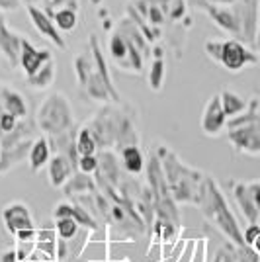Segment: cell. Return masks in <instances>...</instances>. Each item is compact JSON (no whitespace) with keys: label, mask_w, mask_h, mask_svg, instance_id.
Returning a JSON list of instances; mask_svg holds the SVG:
<instances>
[{"label":"cell","mask_w":260,"mask_h":262,"mask_svg":"<svg viewBox=\"0 0 260 262\" xmlns=\"http://www.w3.org/2000/svg\"><path fill=\"white\" fill-rule=\"evenodd\" d=\"M198 206L202 208V213H204L235 247L247 245L245 239H243V231L239 227L237 217L233 215V211L229 208L227 200L221 194V190L217 188V184L213 182V178H209V176H206V178L202 180Z\"/></svg>","instance_id":"1"},{"label":"cell","mask_w":260,"mask_h":262,"mask_svg":"<svg viewBox=\"0 0 260 262\" xmlns=\"http://www.w3.org/2000/svg\"><path fill=\"white\" fill-rule=\"evenodd\" d=\"M164 153H166V157L161 163H163L164 178H166L168 190L172 192V198L176 202L198 204L204 176L192 170V168L184 166L172 153H168V151H164Z\"/></svg>","instance_id":"2"},{"label":"cell","mask_w":260,"mask_h":262,"mask_svg":"<svg viewBox=\"0 0 260 262\" xmlns=\"http://www.w3.org/2000/svg\"><path fill=\"white\" fill-rule=\"evenodd\" d=\"M229 141L239 153L260 155V114L250 110L229 121Z\"/></svg>","instance_id":"3"},{"label":"cell","mask_w":260,"mask_h":262,"mask_svg":"<svg viewBox=\"0 0 260 262\" xmlns=\"http://www.w3.org/2000/svg\"><path fill=\"white\" fill-rule=\"evenodd\" d=\"M37 123L41 129L51 133V135H59V133H65L71 129L73 114H71V106H69L65 96L53 94L45 100L37 112Z\"/></svg>","instance_id":"4"},{"label":"cell","mask_w":260,"mask_h":262,"mask_svg":"<svg viewBox=\"0 0 260 262\" xmlns=\"http://www.w3.org/2000/svg\"><path fill=\"white\" fill-rule=\"evenodd\" d=\"M217 61L225 67L227 71L237 73V71L245 69V67L250 65V63H254V61H256V55L250 53L243 43L231 39V41H223V43H221V51H219Z\"/></svg>","instance_id":"5"},{"label":"cell","mask_w":260,"mask_h":262,"mask_svg":"<svg viewBox=\"0 0 260 262\" xmlns=\"http://www.w3.org/2000/svg\"><path fill=\"white\" fill-rule=\"evenodd\" d=\"M2 219H4V225L8 233H12L14 237L20 233V231L35 229V221L32 217V211L30 208L22 204V202H14L8 204L6 208L2 209Z\"/></svg>","instance_id":"6"},{"label":"cell","mask_w":260,"mask_h":262,"mask_svg":"<svg viewBox=\"0 0 260 262\" xmlns=\"http://www.w3.org/2000/svg\"><path fill=\"white\" fill-rule=\"evenodd\" d=\"M227 125V116L223 112L221 106V98L213 96V98L207 102L206 110H204V116H202V129L209 137H217L221 131L225 129Z\"/></svg>","instance_id":"7"},{"label":"cell","mask_w":260,"mask_h":262,"mask_svg":"<svg viewBox=\"0 0 260 262\" xmlns=\"http://www.w3.org/2000/svg\"><path fill=\"white\" fill-rule=\"evenodd\" d=\"M47 174H49V184L53 188H63V186L73 178V163L67 155H53L47 164Z\"/></svg>","instance_id":"8"},{"label":"cell","mask_w":260,"mask_h":262,"mask_svg":"<svg viewBox=\"0 0 260 262\" xmlns=\"http://www.w3.org/2000/svg\"><path fill=\"white\" fill-rule=\"evenodd\" d=\"M233 198H235V202H237L239 209H241V213L245 215V219H247L249 223H258L260 211L256 209L254 202H252L249 186L245 184V182H235V184H233Z\"/></svg>","instance_id":"9"},{"label":"cell","mask_w":260,"mask_h":262,"mask_svg":"<svg viewBox=\"0 0 260 262\" xmlns=\"http://www.w3.org/2000/svg\"><path fill=\"white\" fill-rule=\"evenodd\" d=\"M51 159V145L45 137H37L30 147V155H28V161H30V170L32 172H39L41 168H45L49 164Z\"/></svg>","instance_id":"10"},{"label":"cell","mask_w":260,"mask_h":262,"mask_svg":"<svg viewBox=\"0 0 260 262\" xmlns=\"http://www.w3.org/2000/svg\"><path fill=\"white\" fill-rule=\"evenodd\" d=\"M121 164L129 174H139L145 168V159H143L141 149L137 145H125L121 151Z\"/></svg>","instance_id":"11"},{"label":"cell","mask_w":260,"mask_h":262,"mask_svg":"<svg viewBox=\"0 0 260 262\" xmlns=\"http://www.w3.org/2000/svg\"><path fill=\"white\" fill-rule=\"evenodd\" d=\"M219 98H221V106H223V112H225L227 118H237L241 114H245L249 108L247 100L235 94V92H231V90H223L219 94Z\"/></svg>","instance_id":"12"},{"label":"cell","mask_w":260,"mask_h":262,"mask_svg":"<svg viewBox=\"0 0 260 262\" xmlns=\"http://www.w3.org/2000/svg\"><path fill=\"white\" fill-rule=\"evenodd\" d=\"M96 137H94V133L92 129H80L78 133V137H76L75 141V149L78 151V155L82 157V155H96Z\"/></svg>","instance_id":"13"},{"label":"cell","mask_w":260,"mask_h":262,"mask_svg":"<svg viewBox=\"0 0 260 262\" xmlns=\"http://www.w3.org/2000/svg\"><path fill=\"white\" fill-rule=\"evenodd\" d=\"M78 223H76L75 217H61V219H55V229H57V235L59 239H65L71 241L76 237L78 233Z\"/></svg>","instance_id":"14"},{"label":"cell","mask_w":260,"mask_h":262,"mask_svg":"<svg viewBox=\"0 0 260 262\" xmlns=\"http://www.w3.org/2000/svg\"><path fill=\"white\" fill-rule=\"evenodd\" d=\"M4 108H6V112L14 114L16 118H24L26 116V104H24L22 96L18 92L4 90Z\"/></svg>","instance_id":"15"},{"label":"cell","mask_w":260,"mask_h":262,"mask_svg":"<svg viewBox=\"0 0 260 262\" xmlns=\"http://www.w3.org/2000/svg\"><path fill=\"white\" fill-rule=\"evenodd\" d=\"M63 188H65L67 196H75V190H76V192H82V190H92V182L88 180L86 174H76V176H73V178H71V180H69Z\"/></svg>","instance_id":"16"},{"label":"cell","mask_w":260,"mask_h":262,"mask_svg":"<svg viewBox=\"0 0 260 262\" xmlns=\"http://www.w3.org/2000/svg\"><path fill=\"white\" fill-rule=\"evenodd\" d=\"M73 217L76 219L78 225H82V227H86V229H92V231L98 229L96 221L92 219V215H90L82 206H73Z\"/></svg>","instance_id":"17"},{"label":"cell","mask_w":260,"mask_h":262,"mask_svg":"<svg viewBox=\"0 0 260 262\" xmlns=\"http://www.w3.org/2000/svg\"><path fill=\"white\" fill-rule=\"evenodd\" d=\"M76 164H78V170H80L82 174H92V172H96L98 170L100 161H98L96 155H82Z\"/></svg>","instance_id":"18"},{"label":"cell","mask_w":260,"mask_h":262,"mask_svg":"<svg viewBox=\"0 0 260 262\" xmlns=\"http://www.w3.org/2000/svg\"><path fill=\"white\" fill-rule=\"evenodd\" d=\"M51 80H53V65L47 67V71H41V75H39V77L32 75V77L28 78V82H30L32 86H35V88L49 86V84H51Z\"/></svg>","instance_id":"19"},{"label":"cell","mask_w":260,"mask_h":262,"mask_svg":"<svg viewBox=\"0 0 260 262\" xmlns=\"http://www.w3.org/2000/svg\"><path fill=\"white\" fill-rule=\"evenodd\" d=\"M258 252L254 251L250 245H243L237 247V254H235V260L237 262H256L258 260Z\"/></svg>","instance_id":"20"},{"label":"cell","mask_w":260,"mask_h":262,"mask_svg":"<svg viewBox=\"0 0 260 262\" xmlns=\"http://www.w3.org/2000/svg\"><path fill=\"white\" fill-rule=\"evenodd\" d=\"M163 77H164L163 63L157 61L151 69V75H149V84H151L153 90H161V86H163Z\"/></svg>","instance_id":"21"},{"label":"cell","mask_w":260,"mask_h":262,"mask_svg":"<svg viewBox=\"0 0 260 262\" xmlns=\"http://www.w3.org/2000/svg\"><path fill=\"white\" fill-rule=\"evenodd\" d=\"M57 24H59L63 30H73V28H75V24H76L75 14H73V12H69V10L59 12V14H57Z\"/></svg>","instance_id":"22"},{"label":"cell","mask_w":260,"mask_h":262,"mask_svg":"<svg viewBox=\"0 0 260 262\" xmlns=\"http://www.w3.org/2000/svg\"><path fill=\"white\" fill-rule=\"evenodd\" d=\"M14 127H16V116L10 114V112L0 114V131L10 133V131H14Z\"/></svg>","instance_id":"23"},{"label":"cell","mask_w":260,"mask_h":262,"mask_svg":"<svg viewBox=\"0 0 260 262\" xmlns=\"http://www.w3.org/2000/svg\"><path fill=\"white\" fill-rule=\"evenodd\" d=\"M260 235V225L258 223H249V227L243 231V239H245V243L247 245H252L254 243V239Z\"/></svg>","instance_id":"24"},{"label":"cell","mask_w":260,"mask_h":262,"mask_svg":"<svg viewBox=\"0 0 260 262\" xmlns=\"http://www.w3.org/2000/svg\"><path fill=\"white\" fill-rule=\"evenodd\" d=\"M53 217L55 219H61V217H73V206L71 204H67V202H63V204H57L53 209Z\"/></svg>","instance_id":"25"},{"label":"cell","mask_w":260,"mask_h":262,"mask_svg":"<svg viewBox=\"0 0 260 262\" xmlns=\"http://www.w3.org/2000/svg\"><path fill=\"white\" fill-rule=\"evenodd\" d=\"M206 251H207V241L202 239L196 243V251L192 254V262H206Z\"/></svg>","instance_id":"26"},{"label":"cell","mask_w":260,"mask_h":262,"mask_svg":"<svg viewBox=\"0 0 260 262\" xmlns=\"http://www.w3.org/2000/svg\"><path fill=\"white\" fill-rule=\"evenodd\" d=\"M249 192L250 196H252V202H254V206L256 209L260 211V180H254V182H249Z\"/></svg>","instance_id":"27"},{"label":"cell","mask_w":260,"mask_h":262,"mask_svg":"<svg viewBox=\"0 0 260 262\" xmlns=\"http://www.w3.org/2000/svg\"><path fill=\"white\" fill-rule=\"evenodd\" d=\"M221 262H237V260H235V254H231V252L225 249V251H223V260Z\"/></svg>","instance_id":"28"},{"label":"cell","mask_w":260,"mask_h":262,"mask_svg":"<svg viewBox=\"0 0 260 262\" xmlns=\"http://www.w3.org/2000/svg\"><path fill=\"white\" fill-rule=\"evenodd\" d=\"M250 247H252V249H254V251H256V252L260 254V235L256 237V239H254V243H252Z\"/></svg>","instance_id":"29"},{"label":"cell","mask_w":260,"mask_h":262,"mask_svg":"<svg viewBox=\"0 0 260 262\" xmlns=\"http://www.w3.org/2000/svg\"><path fill=\"white\" fill-rule=\"evenodd\" d=\"M223 251H225V249H219V251H217V254H215V258H213V262H221V260H223Z\"/></svg>","instance_id":"30"},{"label":"cell","mask_w":260,"mask_h":262,"mask_svg":"<svg viewBox=\"0 0 260 262\" xmlns=\"http://www.w3.org/2000/svg\"><path fill=\"white\" fill-rule=\"evenodd\" d=\"M258 45H260V26H258Z\"/></svg>","instance_id":"31"},{"label":"cell","mask_w":260,"mask_h":262,"mask_svg":"<svg viewBox=\"0 0 260 262\" xmlns=\"http://www.w3.org/2000/svg\"><path fill=\"white\" fill-rule=\"evenodd\" d=\"M256 262H260V256H258V260H256Z\"/></svg>","instance_id":"32"}]
</instances>
